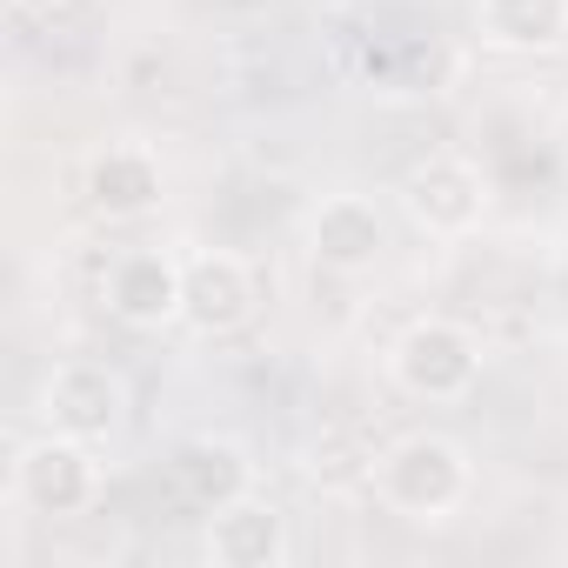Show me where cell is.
Returning a JSON list of instances; mask_svg holds the SVG:
<instances>
[{
  "label": "cell",
  "instance_id": "obj_5",
  "mask_svg": "<svg viewBox=\"0 0 568 568\" xmlns=\"http://www.w3.org/2000/svg\"><path fill=\"white\" fill-rule=\"evenodd\" d=\"M181 295H187V261L168 247H121L101 267V308L121 328H174L181 322Z\"/></svg>",
  "mask_w": 568,
  "mask_h": 568
},
{
  "label": "cell",
  "instance_id": "obj_7",
  "mask_svg": "<svg viewBox=\"0 0 568 568\" xmlns=\"http://www.w3.org/2000/svg\"><path fill=\"white\" fill-rule=\"evenodd\" d=\"M81 194L101 221H148L168 201V168L148 141H108L81 168Z\"/></svg>",
  "mask_w": 568,
  "mask_h": 568
},
{
  "label": "cell",
  "instance_id": "obj_6",
  "mask_svg": "<svg viewBox=\"0 0 568 568\" xmlns=\"http://www.w3.org/2000/svg\"><path fill=\"white\" fill-rule=\"evenodd\" d=\"M41 415H48V428L101 448L128 428V382H121V368L88 362V355L54 362V375L41 382Z\"/></svg>",
  "mask_w": 568,
  "mask_h": 568
},
{
  "label": "cell",
  "instance_id": "obj_8",
  "mask_svg": "<svg viewBox=\"0 0 568 568\" xmlns=\"http://www.w3.org/2000/svg\"><path fill=\"white\" fill-rule=\"evenodd\" d=\"M254 308H261V281H254V267L241 261V254H227V247H207V254H187V295H181V322L194 328V335H234V328H247L254 322Z\"/></svg>",
  "mask_w": 568,
  "mask_h": 568
},
{
  "label": "cell",
  "instance_id": "obj_10",
  "mask_svg": "<svg viewBox=\"0 0 568 568\" xmlns=\"http://www.w3.org/2000/svg\"><path fill=\"white\" fill-rule=\"evenodd\" d=\"M302 234H308V254L335 274H368L388 254V214L368 194H322Z\"/></svg>",
  "mask_w": 568,
  "mask_h": 568
},
{
  "label": "cell",
  "instance_id": "obj_2",
  "mask_svg": "<svg viewBox=\"0 0 568 568\" xmlns=\"http://www.w3.org/2000/svg\"><path fill=\"white\" fill-rule=\"evenodd\" d=\"M481 342L468 322H448V315H422L395 335L388 348V375L408 402H428V408H455L481 388Z\"/></svg>",
  "mask_w": 568,
  "mask_h": 568
},
{
  "label": "cell",
  "instance_id": "obj_13",
  "mask_svg": "<svg viewBox=\"0 0 568 568\" xmlns=\"http://www.w3.org/2000/svg\"><path fill=\"white\" fill-rule=\"evenodd\" d=\"M8 8H14V14H34V21H41V14H54V8H61V0H8Z\"/></svg>",
  "mask_w": 568,
  "mask_h": 568
},
{
  "label": "cell",
  "instance_id": "obj_9",
  "mask_svg": "<svg viewBox=\"0 0 568 568\" xmlns=\"http://www.w3.org/2000/svg\"><path fill=\"white\" fill-rule=\"evenodd\" d=\"M295 555L288 515H281L267 495H234L221 508H207V561L214 568H281Z\"/></svg>",
  "mask_w": 568,
  "mask_h": 568
},
{
  "label": "cell",
  "instance_id": "obj_3",
  "mask_svg": "<svg viewBox=\"0 0 568 568\" xmlns=\"http://www.w3.org/2000/svg\"><path fill=\"white\" fill-rule=\"evenodd\" d=\"M402 207H408V221H415L422 234L462 241V234H475L481 214H488V174H481L468 154L435 148V154H422V161L402 174Z\"/></svg>",
  "mask_w": 568,
  "mask_h": 568
},
{
  "label": "cell",
  "instance_id": "obj_1",
  "mask_svg": "<svg viewBox=\"0 0 568 568\" xmlns=\"http://www.w3.org/2000/svg\"><path fill=\"white\" fill-rule=\"evenodd\" d=\"M375 495H382L388 515L435 528V521L462 515V501L475 495V462L455 435L415 428V435H402L375 455Z\"/></svg>",
  "mask_w": 568,
  "mask_h": 568
},
{
  "label": "cell",
  "instance_id": "obj_4",
  "mask_svg": "<svg viewBox=\"0 0 568 568\" xmlns=\"http://www.w3.org/2000/svg\"><path fill=\"white\" fill-rule=\"evenodd\" d=\"M14 501L34 508V515H88L101 501V455L94 442H74L61 428L34 435L14 462Z\"/></svg>",
  "mask_w": 568,
  "mask_h": 568
},
{
  "label": "cell",
  "instance_id": "obj_12",
  "mask_svg": "<svg viewBox=\"0 0 568 568\" xmlns=\"http://www.w3.org/2000/svg\"><path fill=\"white\" fill-rule=\"evenodd\" d=\"M174 488L207 515V508H221V501L254 488V462H247V448H234L221 435H194V442L174 448Z\"/></svg>",
  "mask_w": 568,
  "mask_h": 568
},
{
  "label": "cell",
  "instance_id": "obj_11",
  "mask_svg": "<svg viewBox=\"0 0 568 568\" xmlns=\"http://www.w3.org/2000/svg\"><path fill=\"white\" fill-rule=\"evenodd\" d=\"M475 34L495 54H561L568 48V0H475Z\"/></svg>",
  "mask_w": 568,
  "mask_h": 568
}]
</instances>
